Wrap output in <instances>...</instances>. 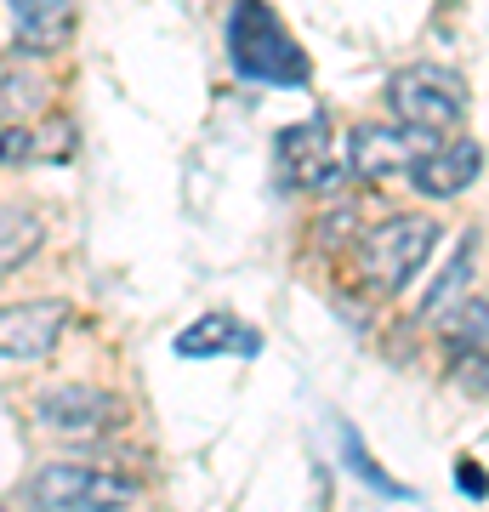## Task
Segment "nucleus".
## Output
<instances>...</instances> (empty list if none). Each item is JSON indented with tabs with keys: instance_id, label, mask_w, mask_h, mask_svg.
Listing matches in <instances>:
<instances>
[{
	"instance_id": "13",
	"label": "nucleus",
	"mask_w": 489,
	"mask_h": 512,
	"mask_svg": "<svg viewBox=\"0 0 489 512\" xmlns=\"http://www.w3.org/2000/svg\"><path fill=\"white\" fill-rule=\"evenodd\" d=\"M342 450H347V467H353V473H359L364 484H370V490H381V495H404L399 478H387V473L376 467V461H370V450L359 444V433H353V427H342Z\"/></svg>"
},
{
	"instance_id": "5",
	"label": "nucleus",
	"mask_w": 489,
	"mask_h": 512,
	"mask_svg": "<svg viewBox=\"0 0 489 512\" xmlns=\"http://www.w3.org/2000/svg\"><path fill=\"white\" fill-rule=\"evenodd\" d=\"M273 171L290 194H325L336 183V137H330L325 114L296 120L273 137Z\"/></svg>"
},
{
	"instance_id": "14",
	"label": "nucleus",
	"mask_w": 489,
	"mask_h": 512,
	"mask_svg": "<svg viewBox=\"0 0 489 512\" xmlns=\"http://www.w3.org/2000/svg\"><path fill=\"white\" fill-rule=\"evenodd\" d=\"M450 342L455 348H484L489 342V302H461V308H455Z\"/></svg>"
},
{
	"instance_id": "12",
	"label": "nucleus",
	"mask_w": 489,
	"mask_h": 512,
	"mask_svg": "<svg viewBox=\"0 0 489 512\" xmlns=\"http://www.w3.org/2000/svg\"><path fill=\"white\" fill-rule=\"evenodd\" d=\"M40 251V217L35 211H0V274L23 268Z\"/></svg>"
},
{
	"instance_id": "15",
	"label": "nucleus",
	"mask_w": 489,
	"mask_h": 512,
	"mask_svg": "<svg viewBox=\"0 0 489 512\" xmlns=\"http://www.w3.org/2000/svg\"><path fill=\"white\" fill-rule=\"evenodd\" d=\"M467 262H472V245H461V251H455V262L444 268V279H438L433 291L421 296V313H438V308H444V302H450L455 291H461V279H467Z\"/></svg>"
},
{
	"instance_id": "4",
	"label": "nucleus",
	"mask_w": 489,
	"mask_h": 512,
	"mask_svg": "<svg viewBox=\"0 0 489 512\" xmlns=\"http://www.w3.org/2000/svg\"><path fill=\"white\" fill-rule=\"evenodd\" d=\"M29 507H57V512H86V507H137L143 501V484H131L120 473H103V467H46V473L29 478L23 490Z\"/></svg>"
},
{
	"instance_id": "17",
	"label": "nucleus",
	"mask_w": 489,
	"mask_h": 512,
	"mask_svg": "<svg viewBox=\"0 0 489 512\" xmlns=\"http://www.w3.org/2000/svg\"><path fill=\"white\" fill-rule=\"evenodd\" d=\"M40 148H35V137H29V131H0V165H18V160H35Z\"/></svg>"
},
{
	"instance_id": "2",
	"label": "nucleus",
	"mask_w": 489,
	"mask_h": 512,
	"mask_svg": "<svg viewBox=\"0 0 489 512\" xmlns=\"http://www.w3.org/2000/svg\"><path fill=\"white\" fill-rule=\"evenodd\" d=\"M387 103H393V114L404 126L444 137V131H455L467 120V80L438 69V63H416V69H399L387 80Z\"/></svg>"
},
{
	"instance_id": "16",
	"label": "nucleus",
	"mask_w": 489,
	"mask_h": 512,
	"mask_svg": "<svg viewBox=\"0 0 489 512\" xmlns=\"http://www.w3.org/2000/svg\"><path fill=\"white\" fill-rule=\"evenodd\" d=\"M455 382H467L472 393H489V359H484V348H461V353H455Z\"/></svg>"
},
{
	"instance_id": "3",
	"label": "nucleus",
	"mask_w": 489,
	"mask_h": 512,
	"mask_svg": "<svg viewBox=\"0 0 489 512\" xmlns=\"http://www.w3.org/2000/svg\"><path fill=\"white\" fill-rule=\"evenodd\" d=\"M438 228L427 217H387L376 228H364L359 239V268L364 279H376V291H404L416 268L433 256Z\"/></svg>"
},
{
	"instance_id": "7",
	"label": "nucleus",
	"mask_w": 489,
	"mask_h": 512,
	"mask_svg": "<svg viewBox=\"0 0 489 512\" xmlns=\"http://www.w3.org/2000/svg\"><path fill=\"white\" fill-rule=\"evenodd\" d=\"M433 148V131L416 126H359L347 137V165L370 177V183H387V177H410V165Z\"/></svg>"
},
{
	"instance_id": "8",
	"label": "nucleus",
	"mask_w": 489,
	"mask_h": 512,
	"mask_svg": "<svg viewBox=\"0 0 489 512\" xmlns=\"http://www.w3.org/2000/svg\"><path fill=\"white\" fill-rule=\"evenodd\" d=\"M69 325V302H12L0 308V359H46Z\"/></svg>"
},
{
	"instance_id": "19",
	"label": "nucleus",
	"mask_w": 489,
	"mask_h": 512,
	"mask_svg": "<svg viewBox=\"0 0 489 512\" xmlns=\"http://www.w3.org/2000/svg\"><path fill=\"white\" fill-rule=\"evenodd\" d=\"M12 92H40V80H12ZM18 109H29V97H12L6 103V92H0V114H18Z\"/></svg>"
},
{
	"instance_id": "6",
	"label": "nucleus",
	"mask_w": 489,
	"mask_h": 512,
	"mask_svg": "<svg viewBox=\"0 0 489 512\" xmlns=\"http://www.w3.org/2000/svg\"><path fill=\"white\" fill-rule=\"evenodd\" d=\"M35 421L57 439H103L126 421V399H114L103 387H52L40 393Z\"/></svg>"
},
{
	"instance_id": "10",
	"label": "nucleus",
	"mask_w": 489,
	"mask_h": 512,
	"mask_svg": "<svg viewBox=\"0 0 489 512\" xmlns=\"http://www.w3.org/2000/svg\"><path fill=\"white\" fill-rule=\"evenodd\" d=\"M12 6V29H18V46L29 52H52L63 46L74 23V0H6Z\"/></svg>"
},
{
	"instance_id": "18",
	"label": "nucleus",
	"mask_w": 489,
	"mask_h": 512,
	"mask_svg": "<svg viewBox=\"0 0 489 512\" xmlns=\"http://www.w3.org/2000/svg\"><path fill=\"white\" fill-rule=\"evenodd\" d=\"M455 484H461V490H467V495H489V478L478 473L472 461H461V467H455Z\"/></svg>"
},
{
	"instance_id": "9",
	"label": "nucleus",
	"mask_w": 489,
	"mask_h": 512,
	"mask_svg": "<svg viewBox=\"0 0 489 512\" xmlns=\"http://www.w3.org/2000/svg\"><path fill=\"white\" fill-rule=\"evenodd\" d=\"M478 171H484V148L461 137V143H433L410 165L404 183L416 188V194H427V200H455V194H467L478 183Z\"/></svg>"
},
{
	"instance_id": "1",
	"label": "nucleus",
	"mask_w": 489,
	"mask_h": 512,
	"mask_svg": "<svg viewBox=\"0 0 489 512\" xmlns=\"http://www.w3.org/2000/svg\"><path fill=\"white\" fill-rule=\"evenodd\" d=\"M228 63L245 80H268V86H302L308 80V52L268 12V0H234V12H228Z\"/></svg>"
},
{
	"instance_id": "11",
	"label": "nucleus",
	"mask_w": 489,
	"mask_h": 512,
	"mask_svg": "<svg viewBox=\"0 0 489 512\" xmlns=\"http://www.w3.org/2000/svg\"><path fill=\"white\" fill-rule=\"evenodd\" d=\"M256 330H245L234 313H205L200 325H188L177 336V353L182 359H217V353H256Z\"/></svg>"
}]
</instances>
